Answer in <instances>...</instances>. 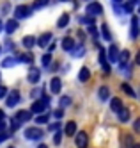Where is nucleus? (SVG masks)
<instances>
[{
  "instance_id": "nucleus-8",
  "label": "nucleus",
  "mask_w": 140,
  "mask_h": 148,
  "mask_svg": "<svg viewBox=\"0 0 140 148\" xmlns=\"http://www.w3.org/2000/svg\"><path fill=\"white\" fill-rule=\"evenodd\" d=\"M138 34H140L138 18H137V16H133V18H131V30H130V36H131V39H137V38H138Z\"/></svg>"
},
{
  "instance_id": "nucleus-13",
  "label": "nucleus",
  "mask_w": 140,
  "mask_h": 148,
  "mask_svg": "<svg viewBox=\"0 0 140 148\" xmlns=\"http://www.w3.org/2000/svg\"><path fill=\"white\" fill-rule=\"evenodd\" d=\"M108 59H110V62H115L117 59H119V48H117L115 45H112L108 48Z\"/></svg>"
},
{
  "instance_id": "nucleus-44",
  "label": "nucleus",
  "mask_w": 140,
  "mask_h": 148,
  "mask_svg": "<svg viewBox=\"0 0 140 148\" xmlns=\"http://www.w3.org/2000/svg\"><path fill=\"white\" fill-rule=\"evenodd\" d=\"M55 47H57V45H55V41H53V43H51V45L48 47V50H50V54H51V52H53V50H55Z\"/></svg>"
},
{
  "instance_id": "nucleus-2",
  "label": "nucleus",
  "mask_w": 140,
  "mask_h": 148,
  "mask_svg": "<svg viewBox=\"0 0 140 148\" xmlns=\"http://www.w3.org/2000/svg\"><path fill=\"white\" fill-rule=\"evenodd\" d=\"M25 137L27 139H39V137H43V130L39 127H28L25 130Z\"/></svg>"
},
{
  "instance_id": "nucleus-36",
  "label": "nucleus",
  "mask_w": 140,
  "mask_h": 148,
  "mask_svg": "<svg viewBox=\"0 0 140 148\" xmlns=\"http://www.w3.org/2000/svg\"><path fill=\"white\" fill-rule=\"evenodd\" d=\"M60 141H62V134H60V132H55V136H53V143H55V145H60Z\"/></svg>"
},
{
  "instance_id": "nucleus-31",
  "label": "nucleus",
  "mask_w": 140,
  "mask_h": 148,
  "mask_svg": "<svg viewBox=\"0 0 140 148\" xmlns=\"http://www.w3.org/2000/svg\"><path fill=\"white\" fill-rule=\"evenodd\" d=\"M48 118H50V116L48 114H37V118H36V123H46L48 121Z\"/></svg>"
},
{
  "instance_id": "nucleus-50",
  "label": "nucleus",
  "mask_w": 140,
  "mask_h": 148,
  "mask_svg": "<svg viewBox=\"0 0 140 148\" xmlns=\"http://www.w3.org/2000/svg\"><path fill=\"white\" fill-rule=\"evenodd\" d=\"M60 2H66V0H60Z\"/></svg>"
},
{
  "instance_id": "nucleus-12",
  "label": "nucleus",
  "mask_w": 140,
  "mask_h": 148,
  "mask_svg": "<svg viewBox=\"0 0 140 148\" xmlns=\"http://www.w3.org/2000/svg\"><path fill=\"white\" fill-rule=\"evenodd\" d=\"M51 38H53V36H51L50 32H45L43 36H39V39L36 41V45H39V47L43 48V47H46V45L50 43V39H51Z\"/></svg>"
},
{
  "instance_id": "nucleus-26",
  "label": "nucleus",
  "mask_w": 140,
  "mask_h": 148,
  "mask_svg": "<svg viewBox=\"0 0 140 148\" xmlns=\"http://www.w3.org/2000/svg\"><path fill=\"white\" fill-rule=\"evenodd\" d=\"M122 141H124V146H126V148H131V146L135 145V143H133V136H131V134H126Z\"/></svg>"
},
{
  "instance_id": "nucleus-51",
  "label": "nucleus",
  "mask_w": 140,
  "mask_h": 148,
  "mask_svg": "<svg viewBox=\"0 0 140 148\" xmlns=\"http://www.w3.org/2000/svg\"><path fill=\"white\" fill-rule=\"evenodd\" d=\"M115 2H121V0H115Z\"/></svg>"
},
{
  "instance_id": "nucleus-42",
  "label": "nucleus",
  "mask_w": 140,
  "mask_h": 148,
  "mask_svg": "<svg viewBox=\"0 0 140 148\" xmlns=\"http://www.w3.org/2000/svg\"><path fill=\"white\" fill-rule=\"evenodd\" d=\"M62 116H64V111H62V107H60V109L55 111V118H62Z\"/></svg>"
},
{
  "instance_id": "nucleus-11",
  "label": "nucleus",
  "mask_w": 140,
  "mask_h": 148,
  "mask_svg": "<svg viewBox=\"0 0 140 148\" xmlns=\"http://www.w3.org/2000/svg\"><path fill=\"white\" fill-rule=\"evenodd\" d=\"M14 118H16L20 123H25V121H28V120L32 118V112H30V111H18Z\"/></svg>"
},
{
  "instance_id": "nucleus-29",
  "label": "nucleus",
  "mask_w": 140,
  "mask_h": 148,
  "mask_svg": "<svg viewBox=\"0 0 140 148\" xmlns=\"http://www.w3.org/2000/svg\"><path fill=\"white\" fill-rule=\"evenodd\" d=\"M18 61L20 62H32V56L30 54H21V56H18Z\"/></svg>"
},
{
  "instance_id": "nucleus-7",
  "label": "nucleus",
  "mask_w": 140,
  "mask_h": 148,
  "mask_svg": "<svg viewBox=\"0 0 140 148\" xmlns=\"http://www.w3.org/2000/svg\"><path fill=\"white\" fill-rule=\"evenodd\" d=\"M46 107H48V103H46L45 100H37V102H34V103H32V109H30V112L41 114V112H45V111H46Z\"/></svg>"
},
{
  "instance_id": "nucleus-16",
  "label": "nucleus",
  "mask_w": 140,
  "mask_h": 148,
  "mask_svg": "<svg viewBox=\"0 0 140 148\" xmlns=\"http://www.w3.org/2000/svg\"><path fill=\"white\" fill-rule=\"evenodd\" d=\"M18 29V20H9V22H5V30H7V34H13L14 30Z\"/></svg>"
},
{
  "instance_id": "nucleus-47",
  "label": "nucleus",
  "mask_w": 140,
  "mask_h": 148,
  "mask_svg": "<svg viewBox=\"0 0 140 148\" xmlns=\"http://www.w3.org/2000/svg\"><path fill=\"white\" fill-rule=\"evenodd\" d=\"M37 148H48V146H46V145H39Z\"/></svg>"
},
{
  "instance_id": "nucleus-25",
  "label": "nucleus",
  "mask_w": 140,
  "mask_h": 148,
  "mask_svg": "<svg viewBox=\"0 0 140 148\" xmlns=\"http://www.w3.org/2000/svg\"><path fill=\"white\" fill-rule=\"evenodd\" d=\"M121 89H122V91H124L126 95H130V97H131V98H135V97H137V95H135V91H133V89L130 88V84H126V82H124V84H122V86H121Z\"/></svg>"
},
{
  "instance_id": "nucleus-6",
  "label": "nucleus",
  "mask_w": 140,
  "mask_h": 148,
  "mask_svg": "<svg viewBox=\"0 0 140 148\" xmlns=\"http://www.w3.org/2000/svg\"><path fill=\"white\" fill-rule=\"evenodd\" d=\"M74 143H76V148H87L89 145V137L85 132H78L76 137H74Z\"/></svg>"
},
{
  "instance_id": "nucleus-32",
  "label": "nucleus",
  "mask_w": 140,
  "mask_h": 148,
  "mask_svg": "<svg viewBox=\"0 0 140 148\" xmlns=\"http://www.w3.org/2000/svg\"><path fill=\"white\" fill-rule=\"evenodd\" d=\"M50 62H51V54L48 52V54L43 56V66H50Z\"/></svg>"
},
{
  "instance_id": "nucleus-37",
  "label": "nucleus",
  "mask_w": 140,
  "mask_h": 148,
  "mask_svg": "<svg viewBox=\"0 0 140 148\" xmlns=\"http://www.w3.org/2000/svg\"><path fill=\"white\" fill-rule=\"evenodd\" d=\"M5 95H7V88L0 84V98H5Z\"/></svg>"
},
{
  "instance_id": "nucleus-5",
  "label": "nucleus",
  "mask_w": 140,
  "mask_h": 148,
  "mask_svg": "<svg viewBox=\"0 0 140 148\" xmlns=\"http://www.w3.org/2000/svg\"><path fill=\"white\" fill-rule=\"evenodd\" d=\"M9 95V97L5 98V105H7V107H14V105L20 102V91H11V93H7Z\"/></svg>"
},
{
  "instance_id": "nucleus-28",
  "label": "nucleus",
  "mask_w": 140,
  "mask_h": 148,
  "mask_svg": "<svg viewBox=\"0 0 140 148\" xmlns=\"http://www.w3.org/2000/svg\"><path fill=\"white\" fill-rule=\"evenodd\" d=\"M80 23H85V25H94V16H82L80 18Z\"/></svg>"
},
{
  "instance_id": "nucleus-14",
  "label": "nucleus",
  "mask_w": 140,
  "mask_h": 148,
  "mask_svg": "<svg viewBox=\"0 0 140 148\" xmlns=\"http://www.w3.org/2000/svg\"><path fill=\"white\" fill-rule=\"evenodd\" d=\"M64 132L68 136H74L76 134V121H68L66 127H64Z\"/></svg>"
},
{
  "instance_id": "nucleus-34",
  "label": "nucleus",
  "mask_w": 140,
  "mask_h": 148,
  "mask_svg": "<svg viewBox=\"0 0 140 148\" xmlns=\"http://www.w3.org/2000/svg\"><path fill=\"white\" fill-rule=\"evenodd\" d=\"M18 127H20V121H18L16 118H14V120H11V132H14Z\"/></svg>"
},
{
  "instance_id": "nucleus-4",
  "label": "nucleus",
  "mask_w": 140,
  "mask_h": 148,
  "mask_svg": "<svg viewBox=\"0 0 140 148\" xmlns=\"http://www.w3.org/2000/svg\"><path fill=\"white\" fill-rule=\"evenodd\" d=\"M39 80H41V71H39V68L30 66L28 68V82L30 84H37Z\"/></svg>"
},
{
  "instance_id": "nucleus-17",
  "label": "nucleus",
  "mask_w": 140,
  "mask_h": 148,
  "mask_svg": "<svg viewBox=\"0 0 140 148\" xmlns=\"http://www.w3.org/2000/svg\"><path fill=\"white\" fill-rule=\"evenodd\" d=\"M68 23H69V14H68V13L60 14V18L57 20V27H59V29H64V27H66Z\"/></svg>"
},
{
  "instance_id": "nucleus-20",
  "label": "nucleus",
  "mask_w": 140,
  "mask_h": 148,
  "mask_svg": "<svg viewBox=\"0 0 140 148\" xmlns=\"http://www.w3.org/2000/svg\"><path fill=\"white\" fill-rule=\"evenodd\" d=\"M78 79H80L82 82H87V80L91 79V71H89V68H82L80 73H78Z\"/></svg>"
},
{
  "instance_id": "nucleus-54",
  "label": "nucleus",
  "mask_w": 140,
  "mask_h": 148,
  "mask_svg": "<svg viewBox=\"0 0 140 148\" xmlns=\"http://www.w3.org/2000/svg\"><path fill=\"white\" fill-rule=\"evenodd\" d=\"M87 2H91V0H87Z\"/></svg>"
},
{
  "instance_id": "nucleus-41",
  "label": "nucleus",
  "mask_w": 140,
  "mask_h": 148,
  "mask_svg": "<svg viewBox=\"0 0 140 148\" xmlns=\"http://www.w3.org/2000/svg\"><path fill=\"white\" fill-rule=\"evenodd\" d=\"M60 129V123H51L50 125V130H59Z\"/></svg>"
},
{
  "instance_id": "nucleus-30",
  "label": "nucleus",
  "mask_w": 140,
  "mask_h": 148,
  "mask_svg": "<svg viewBox=\"0 0 140 148\" xmlns=\"http://www.w3.org/2000/svg\"><path fill=\"white\" fill-rule=\"evenodd\" d=\"M48 2H50V0H36V2L32 4V7H34V9H39V7H45V5H46Z\"/></svg>"
},
{
  "instance_id": "nucleus-22",
  "label": "nucleus",
  "mask_w": 140,
  "mask_h": 148,
  "mask_svg": "<svg viewBox=\"0 0 140 148\" xmlns=\"http://www.w3.org/2000/svg\"><path fill=\"white\" fill-rule=\"evenodd\" d=\"M101 34H103V38H105L106 41L112 39V32H110V29H108V25H106V23L101 25Z\"/></svg>"
},
{
  "instance_id": "nucleus-40",
  "label": "nucleus",
  "mask_w": 140,
  "mask_h": 148,
  "mask_svg": "<svg viewBox=\"0 0 140 148\" xmlns=\"http://www.w3.org/2000/svg\"><path fill=\"white\" fill-rule=\"evenodd\" d=\"M7 137H9V134H7V132H4V130H0V143H2V141H5Z\"/></svg>"
},
{
  "instance_id": "nucleus-3",
  "label": "nucleus",
  "mask_w": 140,
  "mask_h": 148,
  "mask_svg": "<svg viewBox=\"0 0 140 148\" xmlns=\"http://www.w3.org/2000/svg\"><path fill=\"white\" fill-rule=\"evenodd\" d=\"M30 16V9L27 5H18L14 9V18L16 20H23V18H28Z\"/></svg>"
},
{
  "instance_id": "nucleus-18",
  "label": "nucleus",
  "mask_w": 140,
  "mask_h": 148,
  "mask_svg": "<svg viewBox=\"0 0 140 148\" xmlns=\"http://www.w3.org/2000/svg\"><path fill=\"white\" fill-rule=\"evenodd\" d=\"M117 114H119V120H121L122 123L130 120V109H126V107H121L119 111H117Z\"/></svg>"
},
{
  "instance_id": "nucleus-1",
  "label": "nucleus",
  "mask_w": 140,
  "mask_h": 148,
  "mask_svg": "<svg viewBox=\"0 0 140 148\" xmlns=\"http://www.w3.org/2000/svg\"><path fill=\"white\" fill-rule=\"evenodd\" d=\"M85 11H87L89 16H96V14H101V13H103V5H101L99 2H92V0H91Z\"/></svg>"
},
{
  "instance_id": "nucleus-24",
  "label": "nucleus",
  "mask_w": 140,
  "mask_h": 148,
  "mask_svg": "<svg viewBox=\"0 0 140 148\" xmlns=\"http://www.w3.org/2000/svg\"><path fill=\"white\" fill-rule=\"evenodd\" d=\"M18 62V59H14V57H5L4 61H2V66H5V68H11V66H14Z\"/></svg>"
},
{
  "instance_id": "nucleus-33",
  "label": "nucleus",
  "mask_w": 140,
  "mask_h": 148,
  "mask_svg": "<svg viewBox=\"0 0 140 148\" xmlns=\"http://www.w3.org/2000/svg\"><path fill=\"white\" fill-rule=\"evenodd\" d=\"M71 103V98L69 97H62L60 98V107H66V105H69Z\"/></svg>"
},
{
  "instance_id": "nucleus-21",
  "label": "nucleus",
  "mask_w": 140,
  "mask_h": 148,
  "mask_svg": "<svg viewBox=\"0 0 140 148\" xmlns=\"http://www.w3.org/2000/svg\"><path fill=\"white\" fill-rule=\"evenodd\" d=\"M122 107V102H121V98H112V102H110V109L114 111V112H117Z\"/></svg>"
},
{
  "instance_id": "nucleus-46",
  "label": "nucleus",
  "mask_w": 140,
  "mask_h": 148,
  "mask_svg": "<svg viewBox=\"0 0 140 148\" xmlns=\"http://www.w3.org/2000/svg\"><path fill=\"white\" fill-rule=\"evenodd\" d=\"M2 29H4V23H2V20H0V32H2Z\"/></svg>"
},
{
  "instance_id": "nucleus-52",
  "label": "nucleus",
  "mask_w": 140,
  "mask_h": 148,
  "mask_svg": "<svg viewBox=\"0 0 140 148\" xmlns=\"http://www.w3.org/2000/svg\"><path fill=\"white\" fill-rule=\"evenodd\" d=\"M0 52H2V47H0Z\"/></svg>"
},
{
  "instance_id": "nucleus-10",
  "label": "nucleus",
  "mask_w": 140,
  "mask_h": 148,
  "mask_svg": "<svg viewBox=\"0 0 140 148\" xmlns=\"http://www.w3.org/2000/svg\"><path fill=\"white\" fill-rule=\"evenodd\" d=\"M50 89H51L53 95H59V93H60L62 84H60V79H59V77H53V79H51V82H50Z\"/></svg>"
},
{
  "instance_id": "nucleus-35",
  "label": "nucleus",
  "mask_w": 140,
  "mask_h": 148,
  "mask_svg": "<svg viewBox=\"0 0 140 148\" xmlns=\"http://www.w3.org/2000/svg\"><path fill=\"white\" fill-rule=\"evenodd\" d=\"M85 54V48H83V45L82 47H76V50H74V56L76 57H80V56H83Z\"/></svg>"
},
{
  "instance_id": "nucleus-48",
  "label": "nucleus",
  "mask_w": 140,
  "mask_h": 148,
  "mask_svg": "<svg viewBox=\"0 0 140 148\" xmlns=\"http://www.w3.org/2000/svg\"><path fill=\"white\" fill-rule=\"evenodd\" d=\"M0 120H4V112L2 111H0Z\"/></svg>"
},
{
  "instance_id": "nucleus-27",
  "label": "nucleus",
  "mask_w": 140,
  "mask_h": 148,
  "mask_svg": "<svg viewBox=\"0 0 140 148\" xmlns=\"http://www.w3.org/2000/svg\"><path fill=\"white\" fill-rule=\"evenodd\" d=\"M121 66L124 68L126 66V62H128V59H130V52H128V50H124V52H121Z\"/></svg>"
},
{
  "instance_id": "nucleus-38",
  "label": "nucleus",
  "mask_w": 140,
  "mask_h": 148,
  "mask_svg": "<svg viewBox=\"0 0 140 148\" xmlns=\"http://www.w3.org/2000/svg\"><path fill=\"white\" fill-rule=\"evenodd\" d=\"M89 34H92V36L98 38V29H96L94 25H89Z\"/></svg>"
},
{
  "instance_id": "nucleus-39",
  "label": "nucleus",
  "mask_w": 140,
  "mask_h": 148,
  "mask_svg": "<svg viewBox=\"0 0 140 148\" xmlns=\"http://www.w3.org/2000/svg\"><path fill=\"white\" fill-rule=\"evenodd\" d=\"M133 129H135V132H138V134H140V118H137V120H135Z\"/></svg>"
},
{
  "instance_id": "nucleus-45",
  "label": "nucleus",
  "mask_w": 140,
  "mask_h": 148,
  "mask_svg": "<svg viewBox=\"0 0 140 148\" xmlns=\"http://www.w3.org/2000/svg\"><path fill=\"white\" fill-rule=\"evenodd\" d=\"M135 61H137V64H140V50H138V54H137V59H135Z\"/></svg>"
},
{
  "instance_id": "nucleus-15",
  "label": "nucleus",
  "mask_w": 140,
  "mask_h": 148,
  "mask_svg": "<svg viewBox=\"0 0 140 148\" xmlns=\"http://www.w3.org/2000/svg\"><path fill=\"white\" fill-rule=\"evenodd\" d=\"M62 48L66 50V52H71V50L74 48V41H73V38H68V36L64 38V39H62Z\"/></svg>"
},
{
  "instance_id": "nucleus-23",
  "label": "nucleus",
  "mask_w": 140,
  "mask_h": 148,
  "mask_svg": "<svg viewBox=\"0 0 140 148\" xmlns=\"http://www.w3.org/2000/svg\"><path fill=\"white\" fill-rule=\"evenodd\" d=\"M34 45H36V38H34V36H25V38H23V47L32 48Z\"/></svg>"
},
{
  "instance_id": "nucleus-49",
  "label": "nucleus",
  "mask_w": 140,
  "mask_h": 148,
  "mask_svg": "<svg viewBox=\"0 0 140 148\" xmlns=\"http://www.w3.org/2000/svg\"><path fill=\"white\" fill-rule=\"evenodd\" d=\"M131 148H140V143H138V145H133Z\"/></svg>"
},
{
  "instance_id": "nucleus-53",
  "label": "nucleus",
  "mask_w": 140,
  "mask_h": 148,
  "mask_svg": "<svg viewBox=\"0 0 140 148\" xmlns=\"http://www.w3.org/2000/svg\"><path fill=\"white\" fill-rule=\"evenodd\" d=\"M9 148H14V146H9Z\"/></svg>"
},
{
  "instance_id": "nucleus-43",
  "label": "nucleus",
  "mask_w": 140,
  "mask_h": 148,
  "mask_svg": "<svg viewBox=\"0 0 140 148\" xmlns=\"http://www.w3.org/2000/svg\"><path fill=\"white\" fill-rule=\"evenodd\" d=\"M0 130H5V120H0Z\"/></svg>"
},
{
  "instance_id": "nucleus-19",
  "label": "nucleus",
  "mask_w": 140,
  "mask_h": 148,
  "mask_svg": "<svg viewBox=\"0 0 140 148\" xmlns=\"http://www.w3.org/2000/svg\"><path fill=\"white\" fill-rule=\"evenodd\" d=\"M98 95H99V100H108V97H110V89L106 88V86H101L99 88V91H98Z\"/></svg>"
},
{
  "instance_id": "nucleus-9",
  "label": "nucleus",
  "mask_w": 140,
  "mask_h": 148,
  "mask_svg": "<svg viewBox=\"0 0 140 148\" xmlns=\"http://www.w3.org/2000/svg\"><path fill=\"white\" fill-rule=\"evenodd\" d=\"M98 47H99V45H98ZM99 62L103 64V71L108 73V71H110V64L106 62V50H103L101 47H99Z\"/></svg>"
}]
</instances>
